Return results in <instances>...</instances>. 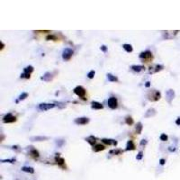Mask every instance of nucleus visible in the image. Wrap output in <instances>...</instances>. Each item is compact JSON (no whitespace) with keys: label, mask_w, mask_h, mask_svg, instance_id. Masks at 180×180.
I'll use <instances>...</instances> for the list:
<instances>
[{"label":"nucleus","mask_w":180,"mask_h":180,"mask_svg":"<svg viewBox=\"0 0 180 180\" xmlns=\"http://www.w3.org/2000/svg\"><path fill=\"white\" fill-rule=\"evenodd\" d=\"M147 144V141L146 140H142L141 141V146H145Z\"/></svg>","instance_id":"obj_36"},{"label":"nucleus","mask_w":180,"mask_h":180,"mask_svg":"<svg viewBox=\"0 0 180 180\" xmlns=\"http://www.w3.org/2000/svg\"><path fill=\"white\" fill-rule=\"evenodd\" d=\"M102 142L104 143V144H106V145H117V141H116L115 140H113V139H102Z\"/></svg>","instance_id":"obj_11"},{"label":"nucleus","mask_w":180,"mask_h":180,"mask_svg":"<svg viewBox=\"0 0 180 180\" xmlns=\"http://www.w3.org/2000/svg\"><path fill=\"white\" fill-rule=\"evenodd\" d=\"M131 69L135 72H141V71L145 69V67L142 65H132V66H131Z\"/></svg>","instance_id":"obj_15"},{"label":"nucleus","mask_w":180,"mask_h":180,"mask_svg":"<svg viewBox=\"0 0 180 180\" xmlns=\"http://www.w3.org/2000/svg\"><path fill=\"white\" fill-rule=\"evenodd\" d=\"M30 153V155L32 156V157H34L35 159H37V158H39V156H40V154H39V152L35 150V149H32L31 150V151L29 152Z\"/></svg>","instance_id":"obj_25"},{"label":"nucleus","mask_w":180,"mask_h":180,"mask_svg":"<svg viewBox=\"0 0 180 180\" xmlns=\"http://www.w3.org/2000/svg\"><path fill=\"white\" fill-rule=\"evenodd\" d=\"M145 86L146 87H150V82H149V81H148V82L146 83Z\"/></svg>","instance_id":"obj_39"},{"label":"nucleus","mask_w":180,"mask_h":180,"mask_svg":"<svg viewBox=\"0 0 180 180\" xmlns=\"http://www.w3.org/2000/svg\"><path fill=\"white\" fill-rule=\"evenodd\" d=\"M161 97V94L160 92L157 91V90H152L151 92H150L148 94V98L150 101H152V102H156L158 100H159Z\"/></svg>","instance_id":"obj_1"},{"label":"nucleus","mask_w":180,"mask_h":180,"mask_svg":"<svg viewBox=\"0 0 180 180\" xmlns=\"http://www.w3.org/2000/svg\"><path fill=\"white\" fill-rule=\"evenodd\" d=\"M168 135H167V134H165V133H162V134L160 135V140H161L162 141H168Z\"/></svg>","instance_id":"obj_32"},{"label":"nucleus","mask_w":180,"mask_h":180,"mask_svg":"<svg viewBox=\"0 0 180 180\" xmlns=\"http://www.w3.org/2000/svg\"><path fill=\"white\" fill-rule=\"evenodd\" d=\"M105 150V146L102 145V144H96L93 147V151L95 152H98V151H102Z\"/></svg>","instance_id":"obj_17"},{"label":"nucleus","mask_w":180,"mask_h":180,"mask_svg":"<svg viewBox=\"0 0 180 180\" xmlns=\"http://www.w3.org/2000/svg\"><path fill=\"white\" fill-rule=\"evenodd\" d=\"M159 163H160V165H165V163H166V160L164 159H161L160 160H159Z\"/></svg>","instance_id":"obj_37"},{"label":"nucleus","mask_w":180,"mask_h":180,"mask_svg":"<svg viewBox=\"0 0 180 180\" xmlns=\"http://www.w3.org/2000/svg\"><path fill=\"white\" fill-rule=\"evenodd\" d=\"M86 141L90 144V145L94 146V144L95 143V141H96V138L93 136V135H91V136H89V137L86 138Z\"/></svg>","instance_id":"obj_18"},{"label":"nucleus","mask_w":180,"mask_h":180,"mask_svg":"<svg viewBox=\"0 0 180 180\" xmlns=\"http://www.w3.org/2000/svg\"><path fill=\"white\" fill-rule=\"evenodd\" d=\"M174 97H175V91H174L173 89L168 90L167 93H166V99H167L168 103L171 104L172 100L174 99Z\"/></svg>","instance_id":"obj_7"},{"label":"nucleus","mask_w":180,"mask_h":180,"mask_svg":"<svg viewBox=\"0 0 180 180\" xmlns=\"http://www.w3.org/2000/svg\"><path fill=\"white\" fill-rule=\"evenodd\" d=\"M91 107H92V109H95V110H101L104 108L103 104L99 102H96V101H93L91 103Z\"/></svg>","instance_id":"obj_12"},{"label":"nucleus","mask_w":180,"mask_h":180,"mask_svg":"<svg viewBox=\"0 0 180 180\" xmlns=\"http://www.w3.org/2000/svg\"><path fill=\"white\" fill-rule=\"evenodd\" d=\"M162 65H155L154 67H150V74H153V73H157L159 71H160L161 69H163Z\"/></svg>","instance_id":"obj_13"},{"label":"nucleus","mask_w":180,"mask_h":180,"mask_svg":"<svg viewBox=\"0 0 180 180\" xmlns=\"http://www.w3.org/2000/svg\"><path fill=\"white\" fill-rule=\"evenodd\" d=\"M100 49H101V51H102L103 52H107V48H106V46H105V45H102Z\"/></svg>","instance_id":"obj_35"},{"label":"nucleus","mask_w":180,"mask_h":180,"mask_svg":"<svg viewBox=\"0 0 180 180\" xmlns=\"http://www.w3.org/2000/svg\"><path fill=\"white\" fill-rule=\"evenodd\" d=\"M22 170L24 172H27V173H30V174H34L35 173V169L31 167H23L22 168Z\"/></svg>","instance_id":"obj_23"},{"label":"nucleus","mask_w":180,"mask_h":180,"mask_svg":"<svg viewBox=\"0 0 180 180\" xmlns=\"http://www.w3.org/2000/svg\"><path fill=\"white\" fill-rule=\"evenodd\" d=\"M122 47H123V49L126 51L127 52H132L133 51V48H132V46L131 45V44H127V43H125V44H123L122 45Z\"/></svg>","instance_id":"obj_24"},{"label":"nucleus","mask_w":180,"mask_h":180,"mask_svg":"<svg viewBox=\"0 0 180 180\" xmlns=\"http://www.w3.org/2000/svg\"><path fill=\"white\" fill-rule=\"evenodd\" d=\"M95 70H91V71H89V72H88V74H87V77H88L89 79H92V78L95 77Z\"/></svg>","instance_id":"obj_29"},{"label":"nucleus","mask_w":180,"mask_h":180,"mask_svg":"<svg viewBox=\"0 0 180 180\" xmlns=\"http://www.w3.org/2000/svg\"><path fill=\"white\" fill-rule=\"evenodd\" d=\"M117 99L115 98V97H110L109 99H108V106L111 108V109H116L117 108Z\"/></svg>","instance_id":"obj_8"},{"label":"nucleus","mask_w":180,"mask_h":180,"mask_svg":"<svg viewBox=\"0 0 180 180\" xmlns=\"http://www.w3.org/2000/svg\"><path fill=\"white\" fill-rule=\"evenodd\" d=\"M55 106L54 104H47V103H43L40 104L38 105V109L40 111H47V110H51L53 107Z\"/></svg>","instance_id":"obj_5"},{"label":"nucleus","mask_w":180,"mask_h":180,"mask_svg":"<svg viewBox=\"0 0 180 180\" xmlns=\"http://www.w3.org/2000/svg\"><path fill=\"white\" fill-rule=\"evenodd\" d=\"M73 53H74V52H73L71 49H69V48L65 49V50L63 51V53H62V58H63V60H69L71 59V57L73 56Z\"/></svg>","instance_id":"obj_6"},{"label":"nucleus","mask_w":180,"mask_h":180,"mask_svg":"<svg viewBox=\"0 0 180 180\" xmlns=\"http://www.w3.org/2000/svg\"><path fill=\"white\" fill-rule=\"evenodd\" d=\"M53 77H54V74H53L52 72H46L43 77H41V79L46 81V82H50V81L52 80Z\"/></svg>","instance_id":"obj_10"},{"label":"nucleus","mask_w":180,"mask_h":180,"mask_svg":"<svg viewBox=\"0 0 180 180\" xmlns=\"http://www.w3.org/2000/svg\"><path fill=\"white\" fill-rule=\"evenodd\" d=\"M125 122H126V124H128V125H132L133 124V122H134V121L133 119L131 117V116H126L125 117Z\"/></svg>","instance_id":"obj_28"},{"label":"nucleus","mask_w":180,"mask_h":180,"mask_svg":"<svg viewBox=\"0 0 180 180\" xmlns=\"http://www.w3.org/2000/svg\"><path fill=\"white\" fill-rule=\"evenodd\" d=\"M107 78H108V80H109L110 82H118V81H119L118 77L113 76V75H112L110 73L107 74Z\"/></svg>","instance_id":"obj_20"},{"label":"nucleus","mask_w":180,"mask_h":180,"mask_svg":"<svg viewBox=\"0 0 180 180\" xmlns=\"http://www.w3.org/2000/svg\"><path fill=\"white\" fill-rule=\"evenodd\" d=\"M1 162H10V163H15L16 162V159H6V160H2Z\"/></svg>","instance_id":"obj_34"},{"label":"nucleus","mask_w":180,"mask_h":180,"mask_svg":"<svg viewBox=\"0 0 180 180\" xmlns=\"http://www.w3.org/2000/svg\"><path fill=\"white\" fill-rule=\"evenodd\" d=\"M140 59L141 60H142L143 62H149L150 60H151L153 59V55H152V52L150 51H145V52H141L140 54Z\"/></svg>","instance_id":"obj_2"},{"label":"nucleus","mask_w":180,"mask_h":180,"mask_svg":"<svg viewBox=\"0 0 180 180\" xmlns=\"http://www.w3.org/2000/svg\"><path fill=\"white\" fill-rule=\"evenodd\" d=\"M176 124H177V125H180V117H178V118L176 120Z\"/></svg>","instance_id":"obj_38"},{"label":"nucleus","mask_w":180,"mask_h":180,"mask_svg":"<svg viewBox=\"0 0 180 180\" xmlns=\"http://www.w3.org/2000/svg\"><path fill=\"white\" fill-rule=\"evenodd\" d=\"M75 123L78 124V125H85L89 122V119L87 117H80V118H77L75 119Z\"/></svg>","instance_id":"obj_9"},{"label":"nucleus","mask_w":180,"mask_h":180,"mask_svg":"<svg viewBox=\"0 0 180 180\" xmlns=\"http://www.w3.org/2000/svg\"><path fill=\"white\" fill-rule=\"evenodd\" d=\"M142 128H143L142 123H141V122H138L136 127H135L136 133H137V134H141V131H142Z\"/></svg>","instance_id":"obj_22"},{"label":"nucleus","mask_w":180,"mask_h":180,"mask_svg":"<svg viewBox=\"0 0 180 180\" xmlns=\"http://www.w3.org/2000/svg\"><path fill=\"white\" fill-rule=\"evenodd\" d=\"M74 93L77 95V96H79L80 98L82 99H86V89L81 86H77L74 88Z\"/></svg>","instance_id":"obj_3"},{"label":"nucleus","mask_w":180,"mask_h":180,"mask_svg":"<svg viewBox=\"0 0 180 180\" xmlns=\"http://www.w3.org/2000/svg\"><path fill=\"white\" fill-rule=\"evenodd\" d=\"M33 71H34V67L33 66H28V67L24 69V73L29 74V75H31Z\"/></svg>","instance_id":"obj_26"},{"label":"nucleus","mask_w":180,"mask_h":180,"mask_svg":"<svg viewBox=\"0 0 180 180\" xmlns=\"http://www.w3.org/2000/svg\"><path fill=\"white\" fill-rule=\"evenodd\" d=\"M122 153H123V150H121V149H116V150H110V154L121 155Z\"/></svg>","instance_id":"obj_27"},{"label":"nucleus","mask_w":180,"mask_h":180,"mask_svg":"<svg viewBox=\"0 0 180 180\" xmlns=\"http://www.w3.org/2000/svg\"><path fill=\"white\" fill-rule=\"evenodd\" d=\"M135 150V144L132 140H130V141H128L127 144H126L125 150Z\"/></svg>","instance_id":"obj_16"},{"label":"nucleus","mask_w":180,"mask_h":180,"mask_svg":"<svg viewBox=\"0 0 180 180\" xmlns=\"http://www.w3.org/2000/svg\"><path fill=\"white\" fill-rule=\"evenodd\" d=\"M55 161L57 162V164H58L60 167H61V168H64V165H65V159H64L63 158L60 157L59 154H58V156H56V157H55Z\"/></svg>","instance_id":"obj_14"},{"label":"nucleus","mask_w":180,"mask_h":180,"mask_svg":"<svg viewBox=\"0 0 180 180\" xmlns=\"http://www.w3.org/2000/svg\"><path fill=\"white\" fill-rule=\"evenodd\" d=\"M142 157H143V152H142V151H140V152L138 153L137 157H136V159H137V160H141V159H142Z\"/></svg>","instance_id":"obj_33"},{"label":"nucleus","mask_w":180,"mask_h":180,"mask_svg":"<svg viewBox=\"0 0 180 180\" xmlns=\"http://www.w3.org/2000/svg\"><path fill=\"white\" fill-rule=\"evenodd\" d=\"M49 138L48 137H43V136H36V137H32L31 140L33 141H45V140H48Z\"/></svg>","instance_id":"obj_21"},{"label":"nucleus","mask_w":180,"mask_h":180,"mask_svg":"<svg viewBox=\"0 0 180 180\" xmlns=\"http://www.w3.org/2000/svg\"><path fill=\"white\" fill-rule=\"evenodd\" d=\"M27 96H28V94H27V93H23L22 95H20V96H19V99H18V100H25Z\"/></svg>","instance_id":"obj_31"},{"label":"nucleus","mask_w":180,"mask_h":180,"mask_svg":"<svg viewBox=\"0 0 180 180\" xmlns=\"http://www.w3.org/2000/svg\"><path fill=\"white\" fill-rule=\"evenodd\" d=\"M3 122L5 123H13V122H16V117L15 115H13L12 113H7L4 116Z\"/></svg>","instance_id":"obj_4"},{"label":"nucleus","mask_w":180,"mask_h":180,"mask_svg":"<svg viewBox=\"0 0 180 180\" xmlns=\"http://www.w3.org/2000/svg\"><path fill=\"white\" fill-rule=\"evenodd\" d=\"M155 114H156V110L153 109V108H150L145 113V117H151V116H153Z\"/></svg>","instance_id":"obj_19"},{"label":"nucleus","mask_w":180,"mask_h":180,"mask_svg":"<svg viewBox=\"0 0 180 180\" xmlns=\"http://www.w3.org/2000/svg\"><path fill=\"white\" fill-rule=\"evenodd\" d=\"M46 39H47V41H51V40H52V41H57V40H58L55 35H49V36H47Z\"/></svg>","instance_id":"obj_30"}]
</instances>
